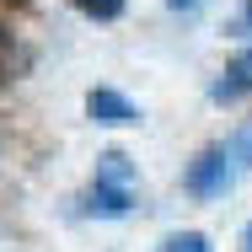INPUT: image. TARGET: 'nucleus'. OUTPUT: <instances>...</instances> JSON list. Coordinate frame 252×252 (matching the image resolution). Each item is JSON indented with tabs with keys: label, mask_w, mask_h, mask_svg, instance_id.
Returning <instances> with one entry per match:
<instances>
[{
	"label": "nucleus",
	"mask_w": 252,
	"mask_h": 252,
	"mask_svg": "<svg viewBox=\"0 0 252 252\" xmlns=\"http://www.w3.org/2000/svg\"><path fill=\"white\" fill-rule=\"evenodd\" d=\"M236 177H242V166H236V156H231V145L225 140H215V145H204L188 166H183V193L188 199H225L231 188H236Z\"/></svg>",
	"instance_id": "1"
},
{
	"label": "nucleus",
	"mask_w": 252,
	"mask_h": 252,
	"mask_svg": "<svg viewBox=\"0 0 252 252\" xmlns=\"http://www.w3.org/2000/svg\"><path fill=\"white\" fill-rule=\"evenodd\" d=\"M129 209H134V188H118V183H92L75 199V215L81 220H124Z\"/></svg>",
	"instance_id": "2"
},
{
	"label": "nucleus",
	"mask_w": 252,
	"mask_h": 252,
	"mask_svg": "<svg viewBox=\"0 0 252 252\" xmlns=\"http://www.w3.org/2000/svg\"><path fill=\"white\" fill-rule=\"evenodd\" d=\"M86 118L102 124V129H134L140 124V107L124 97V92H113V86H92L86 92Z\"/></svg>",
	"instance_id": "3"
},
{
	"label": "nucleus",
	"mask_w": 252,
	"mask_h": 252,
	"mask_svg": "<svg viewBox=\"0 0 252 252\" xmlns=\"http://www.w3.org/2000/svg\"><path fill=\"white\" fill-rule=\"evenodd\" d=\"M209 97H215V102H242V97H252V49H242V54L225 59V70H220V81L209 86Z\"/></svg>",
	"instance_id": "4"
},
{
	"label": "nucleus",
	"mask_w": 252,
	"mask_h": 252,
	"mask_svg": "<svg viewBox=\"0 0 252 252\" xmlns=\"http://www.w3.org/2000/svg\"><path fill=\"white\" fill-rule=\"evenodd\" d=\"M129 177H134V166H129V156H124V151H102L97 156V183H118V188H129Z\"/></svg>",
	"instance_id": "5"
},
{
	"label": "nucleus",
	"mask_w": 252,
	"mask_h": 252,
	"mask_svg": "<svg viewBox=\"0 0 252 252\" xmlns=\"http://www.w3.org/2000/svg\"><path fill=\"white\" fill-rule=\"evenodd\" d=\"M161 252H215V247H209L204 231H172V236L161 242Z\"/></svg>",
	"instance_id": "6"
},
{
	"label": "nucleus",
	"mask_w": 252,
	"mask_h": 252,
	"mask_svg": "<svg viewBox=\"0 0 252 252\" xmlns=\"http://www.w3.org/2000/svg\"><path fill=\"white\" fill-rule=\"evenodd\" d=\"M75 5H81V16H92V22H118L129 0H75Z\"/></svg>",
	"instance_id": "7"
},
{
	"label": "nucleus",
	"mask_w": 252,
	"mask_h": 252,
	"mask_svg": "<svg viewBox=\"0 0 252 252\" xmlns=\"http://www.w3.org/2000/svg\"><path fill=\"white\" fill-rule=\"evenodd\" d=\"M225 145H231V156H236V166H242V172H252V124H242Z\"/></svg>",
	"instance_id": "8"
},
{
	"label": "nucleus",
	"mask_w": 252,
	"mask_h": 252,
	"mask_svg": "<svg viewBox=\"0 0 252 252\" xmlns=\"http://www.w3.org/2000/svg\"><path fill=\"white\" fill-rule=\"evenodd\" d=\"M166 5H172L177 16H193V11H204V0H166Z\"/></svg>",
	"instance_id": "9"
},
{
	"label": "nucleus",
	"mask_w": 252,
	"mask_h": 252,
	"mask_svg": "<svg viewBox=\"0 0 252 252\" xmlns=\"http://www.w3.org/2000/svg\"><path fill=\"white\" fill-rule=\"evenodd\" d=\"M236 27H242V38H252V0H242V16H236Z\"/></svg>",
	"instance_id": "10"
},
{
	"label": "nucleus",
	"mask_w": 252,
	"mask_h": 252,
	"mask_svg": "<svg viewBox=\"0 0 252 252\" xmlns=\"http://www.w3.org/2000/svg\"><path fill=\"white\" fill-rule=\"evenodd\" d=\"M11 43H16V32H11V22H5V16H0V54L11 49Z\"/></svg>",
	"instance_id": "11"
},
{
	"label": "nucleus",
	"mask_w": 252,
	"mask_h": 252,
	"mask_svg": "<svg viewBox=\"0 0 252 252\" xmlns=\"http://www.w3.org/2000/svg\"><path fill=\"white\" fill-rule=\"evenodd\" d=\"M236 252H252V220L242 225V236H236Z\"/></svg>",
	"instance_id": "12"
},
{
	"label": "nucleus",
	"mask_w": 252,
	"mask_h": 252,
	"mask_svg": "<svg viewBox=\"0 0 252 252\" xmlns=\"http://www.w3.org/2000/svg\"><path fill=\"white\" fill-rule=\"evenodd\" d=\"M11 5H27V0H11Z\"/></svg>",
	"instance_id": "13"
}]
</instances>
